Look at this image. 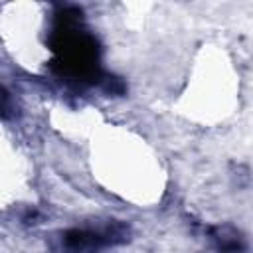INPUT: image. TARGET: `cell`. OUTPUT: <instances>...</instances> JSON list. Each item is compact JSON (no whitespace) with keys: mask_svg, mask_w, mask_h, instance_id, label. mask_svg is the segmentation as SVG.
<instances>
[{"mask_svg":"<svg viewBox=\"0 0 253 253\" xmlns=\"http://www.w3.org/2000/svg\"><path fill=\"white\" fill-rule=\"evenodd\" d=\"M128 237H130V227L125 221L107 219L97 225L53 231L47 237V245L51 253H87L111 245H121L128 241Z\"/></svg>","mask_w":253,"mask_h":253,"instance_id":"cell-1","label":"cell"},{"mask_svg":"<svg viewBox=\"0 0 253 253\" xmlns=\"http://www.w3.org/2000/svg\"><path fill=\"white\" fill-rule=\"evenodd\" d=\"M16 113H18V107L12 95L6 91L4 85H0V119H12L16 117Z\"/></svg>","mask_w":253,"mask_h":253,"instance_id":"cell-3","label":"cell"},{"mask_svg":"<svg viewBox=\"0 0 253 253\" xmlns=\"http://www.w3.org/2000/svg\"><path fill=\"white\" fill-rule=\"evenodd\" d=\"M210 235L219 253H243L245 251V237L233 225H215Z\"/></svg>","mask_w":253,"mask_h":253,"instance_id":"cell-2","label":"cell"}]
</instances>
